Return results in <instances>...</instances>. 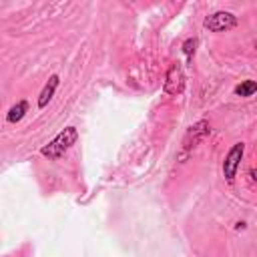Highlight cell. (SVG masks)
Here are the masks:
<instances>
[{
	"label": "cell",
	"instance_id": "obj_10",
	"mask_svg": "<svg viewBox=\"0 0 257 257\" xmlns=\"http://www.w3.org/2000/svg\"><path fill=\"white\" fill-rule=\"evenodd\" d=\"M255 48H257V40H255Z\"/></svg>",
	"mask_w": 257,
	"mask_h": 257
},
{
	"label": "cell",
	"instance_id": "obj_4",
	"mask_svg": "<svg viewBox=\"0 0 257 257\" xmlns=\"http://www.w3.org/2000/svg\"><path fill=\"white\" fill-rule=\"evenodd\" d=\"M243 153H245V145L243 143H235L231 147V151L227 153L225 161H223V175L225 179L231 183L235 179V173H237V167H239V161L243 159Z\"/></svg>",
	"mask_w": 257,
	"mask_h": 257
},
{
	"label": "cell",
	"instance_id": "obj_9",
	"mask_svg": "<svg viewBox=\"0 0 257 257\" xmlns=\"http://www.w3.org/2000/svg\"><path fill=\"white\" fill-rule=\"evenodd\" d=\"M195 46H197V38H187L185 42H183V52H185V56L191 60L193 58V54H195Z\"/></svg>",
	"mask_w": 257,
	"mask_h": 257
},
{
	"label": "cell",
	"instance_id": "obj_2",
	"mask_svg": "<svg viewBox=\"0 0 257 257\" xmlns=\"http://www.w3.org/2000/svg\"><path fill=\"white\" fill-rule=\"evenodd\" d=\"M205 28L211 30V32H225V30H231L237 26V16L231 14V12H225V10H219V12H213L205 18Z\"/></svg>",
	"mask_w": 257,
	"mask_h": 257
},
{
	"label": "cell",
	"instance_id": "obj_5",
	"mask_svg": "<svg viewBox=\"0 0 257 257\" xmlns=\"http://www.w3.org/2000/svg\"><path fill=\"white\" fill-rule=\"evenodd\" d=\"M209 133H211L209 122H207V120H199L197 124H193V126L189 128V133H187V137H185V141H183V149L189 151V149L195 147L199 141H203Z\"/></svg>",
	"mask_w": 257,
	"mask_h": 257
},
{
	"label": "cell",
	"instance_id": "obj_6",
	"mask_svg": "<svg viewBox=\"0 0 257 257\" xmlns=\"http://www.w3.org/2000/svg\"><path fill=\"white\" fill-rule=\"evenodd\" d=\"M58 76L56 74H52L50 78H48V82L44 84V88H42V92H40V96H38V108H44L48 102H50V98L54 96V90H56V86H58Z\"/></svg>",
	"mask_w": 257,
	"mask_h": 257
},
{
	"label": "cell",
	"instance_id": "obj_7",
	"mask_svg": "<svg viewBox=\"0 0 257 257\" xmlns=\"http://www.w3.org/2000/svg\"><path fill=\"white\" fill-rule=\"evenodd\" d=\"M26 110H28V102H26V100H20V102H16V104L8 110L6 120H8V122H18V120L26 114Z\"/></svg>",
	"mask_w": 257,
	"mask_h": 257
},
{
	"label": "cell",
	"instance_id": "obj_3",
	"mask_svg": "<svg viewBox=\"0 0 257 257\" xmlns=\"http://www.w3.org/2000/svg\"><path fill=\"white\" fill-rule=\"evenodd\" d=\"M183 88H185V72H183L181 64L175 62V64H171V68L165 76V92L177 96L183 92Z\"/></svg>",
	"mask_w": 257,
	"mask_h": 257
},
{
	"label": "cell",
	"instance_id": "obj_8",
	"mask_svg": "<svg viewBox=\"0 0 257 257\" xmlns=\"http://www.w3.org/2000/svg\"><path fill=\"white\" fill-rule=\"evenodd\" d=\"M257 92V82L255 80H243L241 84L235 86V94L237 96H251Z\"/></svg>",
	"mask_w": 257,
	"mask_h": 257
},
{
	"label": "cell",
	"instance_id": "obj_1",
	"mask_svg": "<svg viewBox=\"0 0 257 257\" xmlns=\"http://www.w3.org/2000/svg\"><path fill=\"white\" fill-rule=\"evenodd\" d=\"M76 139H78V133H76V128L74 126H66L64 131H60L48 145H44L42 149H40V153L44 155V157H48V159H60V157H64V153L76 143Z\"/></svg>",
	"mask_w": 257,
	"mask_h": 257
}]
</instances>
